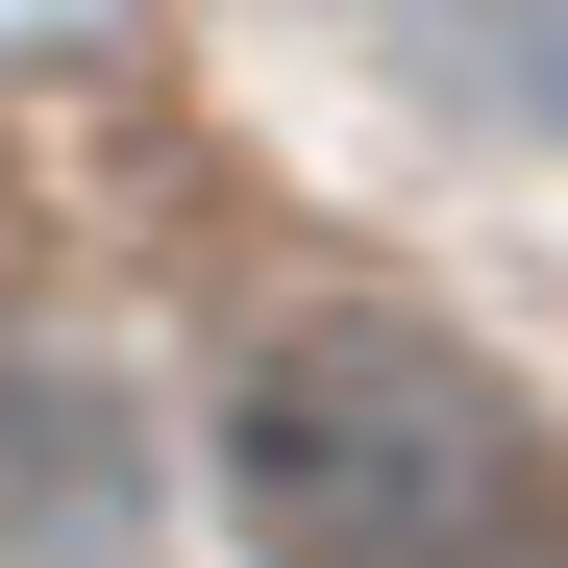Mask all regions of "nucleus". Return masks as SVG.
I'll return each mask as SVG.
<instances>
[{
    "instance_id": "nucleus-2",
    "label": "nucleus",
    "mask_w": 568,
    "mask_h": 568,
    "mask_svg": "<svg viewBox=\"0 0 568 568\" xmlns=\"http://www.w3.org/2000/svg\"><path fill=\"white\" fill-rule=\"evenodd\" d=\"M0 568H173V469L74 346H0Z\"/></svg>"
},
{
    "instance_id": "nucleus-3",
    "label": "nucleus",
    "mask_w": 568,
    "mask_h": 568,
    "mask_svg": "<svg viewBox=\"0 0 568 568\" xmlns=\"http://www.w3.org/2000/svg\"><path fill=\"white\" fill-rule=\"evenodd\" d=\"M445 149H568V0H346Z\"/></svg>"
},
{
    "instance_id": "nucleus-1",
    "label": "nucleus",
    "mask_w": 568,
    "mask_h": 568,
    "mask_svg": "<svg viewBox=\"0 0 568 568\" xmlns=\"http://www.w3.org/2000/svg\"><path fill=\"white\" fill-rule=\"evenodd\" d=\"M247 568H568V445L396 297H322L223 396Z\"/></svg>"
}]
</instances>
